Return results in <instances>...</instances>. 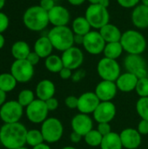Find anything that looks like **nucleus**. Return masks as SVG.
<instances>
[{"label":"nucleus","mask_w":148,"mask_h":149,"mask_svg":"<svg viewBox=\"0 0 148 149\" xmlns=\"http://www.w3.org/2000/svg\"><path fill=\"white\" fill-rule=\"evenodd\" d=\"M99 4H101L102 6L107 8V7L110 5V0H100Z\"/></svg>","instance_id":"603ef678"},{"label":"nucleus","mask_w":148,"mask_h":149,"mask_svg":"<svg viewBox=\"0 0 148 149\" xmlns=\"http://www.w3.org/2000/svg\"><path fill=\"white\" fill-rule=\"evenodd\" d=\"M10 73L19 83L29 82L34 75V66L26 59H16L10 66Z\"/></svg>","instance_id":"1a4fd4ad"},{"label":"nucleus","mask_w":148,"mask_h":149,"mask_svg":"<svg viewBox=\"0 0 148 149\" xmlns=\"http://www.w3.org/2000/svg\"><path fill=\"white\" fill-rule=\"evenodd\" d=\"M44 142L52 144L58 142L63 136L64 126L62 122L54 117L47 118L41 125L40 129Z\"/></svg>","instance_id":"423d86ee"},{"label":"nucleus","mask_w":148,"mask_h":149,"mask_svg":"<svg viewBox=\"0 0 148 149\" xmlns=\"http://www.w3.org/2000/svg\"><path fill=\"white\" fill-rule=\"evenodd\" d=\"M72 70L67 68V67H63V69L58 72L59 74V77L62 79H65V80H67V79H72Z\"/></svg>","instance_id":"37998d69"},{"label":"nucleus","mask_w":148,"mask_h":149,"mask_svg":"<svg viewBox=\"0 0 148 149\" xmlns=\"http://www.w3.org/2000/svg\"><path fill=\"white\" fill-rule=\"evenodd\" d=\"M24 25L31 31H40L49 24L48 11L40 5H34L28 8L23 16Z\"/></svg>","instance_id":"f03ea898"},{"label":"nucleus","mask_w":148,"mask_h":149,"mask_svg":"<svg viewBox=\"0 0 148 149\" xmlns=\"http://www.w3.org/2000/svg\"><path fill=\"white\" fill-rule=\"evenodd\" d=\"M83 40H84V36L74 34V44L83 45Z\"/></svg>","instance_id":"de8ad7c7"},{"label":"nucleus","mask_w":148,"mask_h":149,"mask_svg":"<svg viewBox=\"0 0 148 149\" xmlns=\"http://www.w3.org/2000/svg\"><path fill=\"white\" fill-rule=\"evenodd\" d=\"M24 113V107L17 100L6 101L0 107V119L3 123L19 122Z\"/></svg>","instance_id":"6e6552de"},{"label":"nucleus","mask_w":148,"mask_h":149,"mask_svg":"<svg viewBox=\"0 0 148 149\" xmlns=\"http://www.w3.org/2000/svg\"><path fill=\"white\" fill-rule=\"evenodd\" d=\"M44 65L45 68L52 73H58L64 67L61 57L54 54H51L45 58Z\"/></svg>","instance_id":"c85d7f7f"},{"label":"nucleus","mask_w":148,"mask_h":149,"mask_svg":"<svg viewBox=\"0 0 148 149\" xmlns=\"http://www.w3.org/2000/svg\"><path fill=\"white\" fill-rule=\"evenodd\" d=\"M97 72L102 80L115 82L121 74V68L116 59L104 57L97 65Z\"/></svg>","instance_id":"0eeeda50"},{"label":"nucleus","mask_w":148,"mask_h":149,"mask_svg":"<svg viewBox=\"0 0 148 149\" xmlns=\"http://www.w3.org/2000/svg\"><path fill=\"white\" fill-rule=\"evenodd\" d=\"M84 139H85V142L88 146L96 148L100 146L103 140V135L97 129H92L84 136Z\"/></svg>","instance_id":"7c9ffc66"},{"label":"nucleus","mask_w":148,"mask_h":149,"mask_svg":"<svg viewBox=\"0 0 148 149\" xmlns=\"http://www.w3.org/2000/svg\"><path fill=\"white\" fill-rule=\"evenodd\" d=\"M135 91L140 98L148 97V78L140 79L138 80Z\"/></svg>","instance_id":"f704fd0d"},{"label":"nucleus","mask_w":148,"mask_h":149,"mask_svg":"<svg viewBox=\"0 0 148 149\" xmlns=\"http://www.w3.org/2000/svg\"><path fill=\"white\" fill-rule=\"evenodd\" d=\"M138 132L141 135H147L148 134V120H141L137 127Z\"/></svg>","instance_id":"a19ab883"},{"label":"nucleus","mask_w":148,"mask_h":149,"mask_svg":"<svg viewBox=\"0 0 148 149\" xmlns=\"http://www.w3.org/2000/svg\"><path fill=\"white\" fill-rule=\"evenodd\" d=\"M4 3H5V0H0V10L4 6Z\"/></svg>","instance_id":"6e6d98bb"},{"label":"nucleus","mask_w":148,"mask_h":149,"mask_svg":"<svg viewBox=\"0 0 148 149\" xmlns=\"http://www.w3.org/2000/svg\"><path fill=\"white\" fill-rule=\"evenodd\" d=\"M97 130L103 135H106L108 134H110L112 131L111 128V125L110 123H98V127H97Z\"/></svg>","instance_id":"4c0bfd02"},{"label":"nucleus","mask_w":148,"mask_h":149,"mask_svg":"<svg viewBox=\"0 0 148 149\" xmlns=\"http://www.w3.org/2000/svg\"><path fill=\"white\" fill-rule=\"evenodd\" d=\"M35 100V94L31 90H22L17 96V101L23 107H27L31 103Z\"/></svg>","instance_id":"473e14b6"},{"label":"nucleus","mask_w":148,"mask_h":149,"mask_svg":"<svg viewBox=\"0 0 148 149\" xmlns=\"http://www.w3.org/2000/svg\"><path fill=\"white\" fill-rule=\"evenodd\" d=\"M43 142H44V140L40 130L38 129L28 130L26 135V144L33 148Z\"/></svg>","instance_id":"2f4dec72"},{"label":"nucleus","mask_w":148,"mask_h":149,"mask_svg":"<svg viewBox=\"0 0 148 149\" xmlns=\"http://www.w3.org/2000/svg\"><path fill=\"white\" fill-rule=\"evenodd\" d=\"M61 149H77V148H74V147H72V146H66V147L62 148Z\"/></svg>","instance_id":"4d7b16f0"},{"label":"nucleus","mask_w":148,"mask_h":149,"mask_svg":"<svg viewBox=\"0 0 148 149\" xmlns=\"http://www.w3.org/2000/svg\"><path fill=\"white\" fill-rule=\"evenodd\" d=\"M6 102V93L0 89V107Z\"/></svg>","instance_id":"09e8293b"},{"label":"nucleus","mask_w":148,"mask_h":149,"mask_svg":"<svg viewBox=\"0 0 148 149\" xmlns=\"http://www.w3.org/2000/svg\"><path fill=\"white\" fill-rule=\"evenodd\" d=\"M27 128L20 122L4 123L0 128V143L7 149H17L26 144Z\"/></svg>","instance_id":"f257e3e1"},{"label":"nucleus","mask_w":148,"mask_h":149,"mask_svg":"<svg viewBox=\"0 0 148 149\" xmlns=\"http://www.w3.org/2000/svg\"><path fill=\"white\" fill-rule=\"evenodd\" d=\"M47 37L51 40L53 48L62 52L74 45V33L67 25L52 27Z\"/></svg>","instance_id":"7ed1b4c3"},{"label":"nucleus","mask_w":148,"mask_h":149,"mask_svg":"<svg viewBox=\"0 0 148 149\" xmlns=\"http://www.w3.org/2000/svg\"><path fill=\"white\" fill-rule=\"evenodd\" d=\"M56 93V87L52 81L50 79H42L36 86V96L38 100L46 101L47 100L54 97Z\"/></svg>","instance_id":"4be33fe9"},{"label":"nucleus","mask_w":148,"mask_h":149,"mask_svg":"<svg viewBox=\"0 0 148 149\" xmlns=\"http://www.w3.org/2000/svg\"><path fill=\"white\" fill-rule=\"evenodd\" d=\"M45 104L47 106V108L49 111H55L58 107V99L52 97L45 101Z\"/></svg>","instance_id":"79ce46f5"},{"label":"nucleus","mask_w":148,"mask_h":149,"mask_svg":"<svg viewBox=\"0 0 148 149\" xmlns=\"http://www.w3.org/2000/svg\"><path fill=\"white\" fill-rule=\"evenodd\" d=\"M64 67H67L72 71L79 69L85 59L83 52L76 46H72L65 52H63L61 56Z\"/></svg>","instance_id":"ddd939ff"},{"label":"nucleus","mask_w":148,"mask_h":149,"mask_svg":"<svg viewBox=\"0 0 148 149\" xmlns=\"http://www.w3.org/2000/svg\"><path fill=\"white\" fill-rule=\"evenodd\" d=\"M123 63L126 72H132L134 75L139 71L147 68V64L144 58L138 54H127L125 57Z\"/></svg>","instance_id":"412c9836"},{"label":"nucleus","mask_w":148,"mask_h":149,"mask_svg":"<svg viewBox=\"0 0 148 149\" xmlns=\"http://www.w3.org/2000/svg\"><path fill=\"white\" fill-rule=\"evenodd\" d=\"M50 111L47 108L45 101L35 100L27 107H25V114L29 121L33 124H42L48 116Z\"/></svg>","instance_id":"9d476101"},{"label":"nucleus","mask_w":148,"mask_h":149,"mask_svg":"<svg viewBox=\"0 0 148 149\" xmlns=\"http://www.w3.org/2000/svg\"><path fill=\"white\" fill-rule=\"evenodd\" d=\"M136 111L141 120H148V97L140 98L136 103Z\"/></svg>","instance_id":"72a5a7b5"},{"label":"nucleus","mask_w":148,"mask_h":149,"mask_svg":"<svg viewBox=\"0 0 148 149\" xmlns=\"http://www.w3.org/2000/svg\"><path fill=\"white\" fill-rule=\"evenodd\" d=\"M141 0H117L118 3L126 9H131L136 7L138 4H140V2Z\"/></svg>","instance_id":"e433bc0d"},{"label":"nucleus","mask_w":148,"mask_h":149,"mask_svg":"<svg viewBox=\"0 0 148 149\" xmlns=\"http://www.w3.org/2000/svg\"><path fill=\"white\" fill-rule=\"evenodd\" d=\"M120 137L123 148L126 149H137L142 141L141 134L137 129L132 127L123 129L120 134Z\"/></svg>","instance_id":"f3484780"},{"label":"nucleus","mask_w":148,"mask_h":149,"mask_svg":"<svg viewBox=\"0 0 148 149\" xmlns=\"http://www.w3.org/2000/svg\"><path fill=\"white\" fill-rule=\"evenodd\" d=\"M30 52V46L25 41H17L11 47V54L15 59H26Z\"/></svg>","instance_id":"bb28decb"},{"label":"nucleus","mask_w":148,"mask_h":149,"mask_svg":"<svg viewBox=\"0 0 148 149\" xmlns=\"http://www.w3.org/2000/svg\"><path fill=\"white\" fill-rule=\"evenodd\" d=\"M39 5L45 10L46 11L51 10L56 4H55V1L54 0H40V3Z\"/></svg>","instance_id":"c03bdc74"},{"label":"nucleus","mask_w":148,"mask_h":149,"mask_svg":"<svg viewBox=\"0 0 148 149\" xmlns=\"http://www.w3.org/2000/svg\"><path fill=\"white\" fill-rule=\"evenodd\" d=\"M120 42L127 54L141 55L147 48L145 37L136 30H128L123 32Z\"/></svg>","instance_id":"20e7f679"},{"label":"nucleus","mask_w":148,"mask_h":149,"mask_svg":"<svg viewBox=\"0 0 148 149\" xmlns=\"http://www.w3.org/2000/svg\"><path fill=\"white\" fill-rule=\"evenodd\" d=\"M78 100H79L78 97L70 95L65 98V104L69 109H77L78 108Z\"/></svg>","instance_id":"c9c22d12"},{"label":"nucleus","mask_w":148,"mask_h":149,"mask_svg":"<svg viewBox=\"0 0 148 149\" xmlns=\"http://www.w3.org/2000/svg\"><path fill=\"white\" fill-rule=\"evenodd\" d=\"M99 103L100 100L94 92H85L79 97L77 109L81 113H93Z\"/></svg>","instance_id":"4468645a"},{"label":"nucleus","mask_w":148,"mask_h":149,"mask_svg":"<svg viewBox=\"0 0 148 149\" xmlns=\"http://www.w3.org/2000/svg\"><path fill=\"white\" fill-rule=\"evenodd\" d=\"M40 58H40L35 52H31L30 54L28 55L26 60H27L29 63H31V64L34 66V65H36L38 64Z\"/></svg>","instance_id":"a18cd8bd"},{"label":"nucleus","mask_w":148,"mask_h":149,"mask_svg":"<svg viewBox=\"0 0 148 149\" xmlns=\"http://www.w3.org/2000/svg\"><path fill=\"white\" fill-rule=\"evenodd\" d=\"M85 71L83 70V69H77L75 70V72L72 73V80L73 82H79L81 81L85 77Z\"/></svg>","instance_id":"ea45409f"},{"label":"nucleus","mask_w":148,"mask_h":149,"mask_svg":"<svg viewBox=\"0 0 148 149\" xmlns=\"http://www.w3.org/2000/svg\"><path fill=\"white\" fill-rule=\"evenodd\" d=\"M91 4H96V3H99L100 0H87Z\"/></svg>","instance_id":"5fc2aeb1"},{"label":"nucleus","mask_w":148,"mask_h":149,"mask_svg":"<svg viewBox=\"0 0 148 149\" xmlns=\"http://www.w3.org/2000/svg\"><path fill=\"white\" fill-rule=\"evenodd\" d=\"M4 43H5V38H4V37L3 36V34L0 33V50L3 47Z\"/></svg>","instance_id":"864d4df0"},{"label":"nucleus","mask_w":148,"mask_h":149,"mask_svg":"<svg viewBox=\"0 0 148 149\" xmlns=\"http://www.w3.org/2000/svg\"><path fill=\"white\" fill-rule=\"evenodd\" d=\"M100 149H122L123 146L120 137V134L111 132L110 134L103 136Z\"/></svg>","instance_id":"393cba45"},{"label":"nucleus","mask_w":148,"mask_h":149,"mask_svg":"<svg viewBox=\"0 0 148 149\" xmlns=\"http://www.w3.org/2000/svg\"><path fill=\"white\" fill-rule=\"evenodd\" d=\"M147 78H148V72H147Z\"/></svg>","instance_id":"680f3d73"},{"label":"nucleus","mask_w":148,"mask_h":149,"mask_svg":"<svg viewBox=\"0 0 148 149\" xmlns=\"http://www.w3.org/2000/svg\"><path fill=\"white\" fill-rule=\"evenodd\" d=\"M17 149H29V148H25V147H23V148H17Z\"/></svg>","instance_id":"bf43d9fd"},{"label":"nucleus","mask_w":148,"mask_h":149,"mask_svg":"<svg viewBox=\"0 0 148 149\" xmlns=\"http://www.w3.org/2000/svg\"><path fill=\"white\" fill-rule=\"evenodd\" d=\"M91 24L85 17H76L72 24V30L74 34L85 36L88 32L91 31Z\"/></svg>","instance_id":"a878e982"},{"label":"nucleus","mask_w":148,"mask_h":149,"mask_svg":"<svg viewBox=\"0 0 148 149\" xmlns=\"http://www.w3.org/2000/svg\"><path fill=\"white\" fill-rule=\"evenodd\" d=\"M118 92L116 83L109 80H101L95 87V94L100 101H112Z\"/></svg>","instance_id":"dca6fc26"},{"label":"nucleus","mask_w":148,"mask_h":149,"mask_svg":"<svg viewBox=\"0 0 148 149\" xmlns=\"http://www.w3.org/2000/svg\"><path fill=\"white\" fill-rule=\"evenodd\" d=\"M69 3H71L72 5H74V6H79V5H81L82 3H85V0H67Z\"/></svg>","instance_id":"8fccbe9b"},{"label":"nucleus","mask_w":148,"mask_h":149,"mask_svg":"<svg viewBox=\"0 0 148 149\" xmlns=\"http://www.w3.org/2000/svg\"><path fill=\"white\" fill-rule=\"evenodd\" d=\"M139 79L132 72H126L121 73L115 81L118 90L123 93H130L135 90Z\"/></svg>","instance_id":"6ab92c4d"},{"label":"nucleus","mask_w":148,"mask_h":149,"mask_svg":"<svg viewBox=\"0 0 148 149\" xmlns=\"http://www.w3.org/2000/svg\"><path fill=\"white\" fill-rule=\"evenodd\" d=\"M116 107L112 101H100L93 112V120L98 123H110L116 116Z\"/></svg>","instance_id":"f8f14e48"},{"label":"nucleus","mask_w":148,"mask_h":149,"mask_svg":"<svg viewBox=\"0 0 148 149\" xmlns=\"http://www.w3.org/2000/svg\"><path fill=\"white\" fill-rule=\"evenodd\" d=\"M85 18L88 20L92 28L99 30L109 23L110 14L107 8L99 3L90 4L85 13Z\"/></svg>","instance_id":"39448f33"},{"label":"nucleus","mask_w":148,"mask_h":149,"mask_svg":"<svg viewBox=\"0 0 148 149\" xmlns=\"http://www.w3.org/2000/svg\"><path fill=\"white\" fill-rule=\"evenodd\" d=\"M124 49L120 42H113V43H106L103 53L106 58L117 60V58H119L122 55Z\"/></svg>","instance_id":"cd10ccee"},{"label":"nucleus","mask_w":148,"mask_h":149,"mask_svg":"<svg viewBox=\"0 0 148 149\" xmlns=\"http://www.w3.org/2000/svg\"><path fill=\"white\" fill-rule=\"evenodd\" d=\"M141 3L146 6H148V0H141Z\"/></svg>","instance_id":"13d9d810"},{"label":"nucleus","mask_w":148,"mask_h":149,"mask_svg":"<svg viewBox=\"0 0 148 149\" xmlns=\"http://www.w3.org/2000/svg\"><path fill=\"white\" fill-rule=\"evenodd\" d=\"M102 38L106 41V43H113V42H120L121 39L122 32L115 24L108 23L101 29L99 30Z\"/></svg>","instance_id":"5701e85b"},{"label":"nucleus","mask_w":148,"mask_h":149,"mask_svg":"<svg viewBox=\"0 0 148 149\" xmlns=\"http://www.w3.org/2000/svg\"><path fill=\"white\" fill-rule=\"evenodd\" d=\"M71 127L73 132L78 133L84 137L87 133L93 129V120L89 114L79 113L72 119Z\"/></svg>","instance_id":"2eb2a0df"},{"label":"nucleus","mask_w":148,"mask_h":149,"mask_svg":"<svg viewBox=\"0 0 148 149\" xmlns=\"http://www.w3.org/2000/svg\"><path fill=\"white\" fill-rule=\"evenodd\" d=\"M17 79L11 73H1L0 74V89L5 93L11 92L17 86Z\"/></svg>","instance_id":"c756f323"},{"label":"nucleus","mask_w":148,"mask_h":149,"mask_svg":"<svg viewBox=\"0 0 148 149\" xmlns=\"http://www.w3.org/2000/svg\"><path fill=\"white\" fill-rule=\"evenodd\" d=\"M54 1H55V2H56V1H60V0H54Z\"/></svg>","instance_id":"052dcab7"},{"label":"nucleus","mask_w":148,"mask_h":149,"mask_svg":"<svg viewBox=\"0 0 148 149\" xmlns=\"http://www.w3.org/2000/svg\"><path fill=\"white\" fill-rule=\"evenodd\" d=\"M9 26V18L6 14L0 11V33L7 30Z\"/></svg>","instance_id":"58836bf2"},{"label":"nucleus","mask_w":148,"mask_h":149,"mask_svg":"<svg viewBox=\"0 0 148 149\" xmlns=\"http://www.w3.org/2000/svg\"><path fill=\"white\" fill-rule=\"evenodd\" d=\"M82 138H83V136H81L80 134H79L78 133H75V132H73V131H72V133L71 135H70V140H71V141H72V143H74V144L79 143V142L81 141Z\"/></svg>","instance_id":"49530a36"},{"label":"nucleus","mask_w":148,"mask_h":149,"mask_svg":"<svg viewBox=\"0 0 148 149\" xmlns=\"http://www.w3.org/2000/svg\"><path fill=\"white\" fill-rule=\"evenodd\" d=\"M106 45V43L99 31H91L84 36L82 45L88 53L92 55H99L104 52Z\"/></svg>","instance_id":"9b49d317"},{"label":"nucleus","mask_w":148,"mask_h":149,"mask_svg":"<svg viewBox=\"0 0 148 149\" xmlns=\"http://www.w3.org/2000/svg\"><path fill=\"white\" fill-rule=\"evenodd\" d=\"M49 21L53 26H66L71 19L69 10L61 5H55L48 11Z\"/></svg>","instance_id":"a211bd4d"},{"label":"nucleus","mask_w":148,"mask_h":149,"mask_svg":"<svg viewBox=\"0 0 148 149\" xmlns=\"http://www.w3.org/2000/svg\"><path fill=\"white\" fill-rule=\"evenodd\" d=\"M53 45L47 36H42L37 39L34 44V52L41 58H46L51 55Z\"/></svg>","instance_id":"b1692460"},{"label":"nucleus","mask_w":148,"mask_h":149,"mask_svg":"<svg viewBox=\"0 0 148 149\" xmlns=\"http://www.w3.org/2000/svg\"><path fill=\"white\" fill-rule=\"evenodd\" d=\"M32 149H51V147L48 145V143H44V142H43V143H41V144H39V145H38V146H36V147H33Z\"/></svg>","instance_id":"3c124183"},{"label":"nucleus","mask_w":148,"mask_h":149,"mask_svg":"<svg viewBox=\"0 0 148 149\" xmlns=\"http://www.w3.org/2000/svg\"><path fill=\"white\" fill-rule=\"evenodd\" d=\"M131 18L133 25L138 29L148 28V6L138 4L133 8Z\"/></svg>","instance_id":"aec40b11"}]
</instances>
